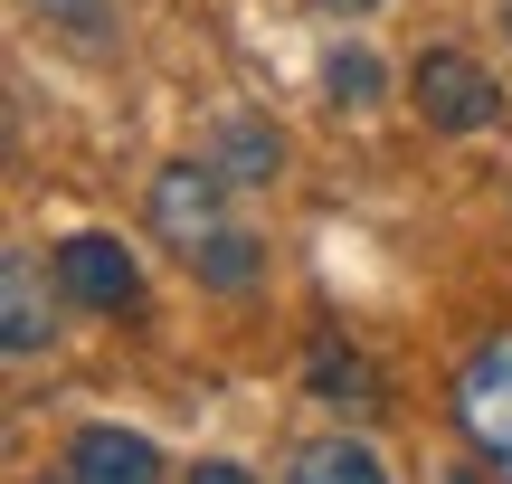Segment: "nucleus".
I'll list each match as a JSON object with an SVG mask.
<instances>
[{
  "label": "nucleus",
  "instance_id": "1",
  "mask_svg": "<svg viewBox=\"0 0 512 484\" xmlns=\"http://www.w3.org/2000/svg\"><path fill=\"white\" fill-rule=\"evenodd\" d=\"M408 105L427 114V133H484L503 114V86L484 57L465 48H418V67H408Z\"/></svg>",
  "mask_w": 512,
  "mask_h": 484
},
{
  "label": "nucleus",
  "instance_id": "2",
  "mask_svg": "<svg viewBox=\"0 0 512 484\" xmlns=\"http://www.w3.org/2000/svg\"><path fill=\"white\" fill-rule=\"evenodd\" d=\"M456 428H465V447L512 484V333H494V342L465 352V371H456Z\"/></svg>",
  "mask_w": 512,
  "mask_h": 484
},
{
  "label": "nucleus",
  "instance_id": "3",
  "mask_svg": "<svg viewBox=\"0 0 512 484\" xmlns=\"http://www.w3.org/2000/svg\"><path fill=\"white\" fill-rule=\"evenodd\" d=\"M219 228H238V219H228V171L219 162H171L162 181H152V238L181 247V266L200 257Z\"/></svg>",
  "mask_w": 512,
  "mask_h": 484
},
{
  "label": "nucleus",
  "instance_id": "4",
  "mask_svg": "<svg viewBox=\"0 0 512 484\" xmlns=\"http://www.w3.org/2000/svg\"><path fill=\"white\" fill-rule=\"evenodd\" d=\"M57 295L86 304V314H133V304H143V266H133L124 238H105V228H76V238L57 247Z\"/></svg>",
  "mask_w": 512,
  "mask_h": 484
},
{
  "label": "nucleus",
  "instance_id": "5",
  "mask_svg": "<svg viewBox=\"0 0 512 484\" xmlns=\"http://www.w3.org/2000/svg\"><path fill=\"white\" fill-rule=\"evenodd\" d=\"M67 475L76 484H162V447L152 437H133V428H76L67 437Z\"/></svg>",
  "mask_w": 512,
  "mask_h": 484
},
{
  "label": "nucleus",
  "instance_id": "6",
  "mask_svg": "<svg viewBox=\"0 0 512 484\" xmlns=\"http://www.w3.org/2000/svg\"><path fill=\"white\" fill-rule=\"evenodd\" d=\"M304 390L323 399V409H342V418H370V409H380V371H370V361L351 352L342 333H313V352H304Z\"/></svg>",
  "mask_w": 512,
  "mask_h": 484
},
{
  "label": "nucleus",
  "instance_id": "7",
  "mask_svg": "<svg viewBox=\"0 0 512 484\" xmlns=\"http://www.w3.org/2000/svg\"><path fill=\"white\" fill-rule=\"evenodd\" d=\"M48 295H38V266H29V247H10L0 257V352L10 361H29V352H48Z\"/></svg>",
  "mask_w": 512,
  "mask_h": 484
},
{
  "label": "nucleus",
  "instance_id": "8",
  "mask_svg": "<svg viewBox=\"0 0 512 484\" xmlns=\"http://www.w3.org/2000/svg\"><path fill=\"white\" fill-rule=\"evenodd\" d=\"M285 484H389L380 447H361V437H313V447H294V475Z\"/></svg>",
  "mask_w": 512,
  "mask_h": 484
},
{
  "label": "nucleus",
  "instance_id": "9",
  "mask_svg": "<svg viewBox=\"0 0 512 484\" xmlns=\"http://www.w3.org/2000/svg\"><path fill=\"white\" fill-rule=\"evenodd\" d=\"M190 276L219 285V295H247V285H256V238H247V228H219V238L190 257Z\"/></svg>",
  "mask_w": 512,
  "mask_h": 484
},
{
  "label": "nucleus",
  "instance_id": "10",
  "mask_svg": "<svg viewBox=\"0 0 512 484\" xmlns=\"http://www.w3.org/2000/svg\"><path fill=\"white\" fill-rule=\"evenodd\" d=\"M275 162H285V143H275L266 124H228L219 133V171L228 181H275Z\"/></svg>",
  "mask_w": 512,
  "mask_h": 484
},
{
  "label": "nucleus",
  "instance_id": "11",
  "mask_svg": "<svg viewBox=\"0 0 512 484\" xmlns=\"http://www.w3.org/2000/svg\"><path fill=\"white\" fill-rule=\"evenodd\" d=\"M323 86H332V105H370V95H380V57L370 48H332Z\"/></svg>",
  "mask_w": 512,
  "mask_h": 484
},
{
  "label": "nucleus",
  "instance_id": "12",
  "mask_svg": "<svg viewBox=\"0 0 512 484\" xmlns=\"http://www.w3.org/2000/svg\"><path fill=\"white\" fill-rule=\"evenodd\" d=\"M38 10H57L67 29H86V38H95V19H105V0H38Z\"/></svg>",
  "mask_w": 512,
  "mask_h": 484
},
{
  "label": "nucleus",
  "instance_id": "13",
  "mask_svg": "<svg viewBox=\"0 0 512 484\" xmlns=\"http://www.w3.org/2000/svg\"><path fill=\"white\" fill-rule=\"evenodd\" d=\"M190 484H256V475H247V466H200Z\"/></svg>",
  "mask_w": 512,
  "mask_h": 484
},
{
  "label": "nucleus",
  "instance_id": "14",
  "mask_svg": "<svg viewBox=\"0 0 512 484\" xmlns=\"http://www.w3.org/2000/svg\"><path fill=\"white\" fill-rule=\"evenodd\" d=\"M446 484H494V466H484V456H475V466H456V475H446Z\"/></svg>",
  "mask_w": 512,
  "mask_h": 484
},
{
  "label": "nucleus",
  "instance_id": "15",
  "mask_svg": "<svg viewBox=\"0 0 512 484\" xmlns=\"http://www.w3.org/2000/svg\"><path fill=\"white\" fill-rule=\"evenodd\" d=\"M323 10H342V19H361V10H380V0H323Z\"/></svg>",
  "mask_w": 512,
  "mask_h": 484
},
{
  "label": "nucleus",
  "instance_id": "16",
  "mask_svg": "<svg viewBox=\"0 0 512 484\" xmlns=\"http://www.w3.org/2000/svg\"><path fill=\"white\" fill-rule=\"evenodd\" d=\"M29 484H76V475H67V466H57V475H29Z\"/></svg>",
  "mask_w": 512,
  "mask_h": 484
},
{
  "label": "nucleus",
  "instance_id": "17",
  "mask_svg": "<svg viewBox=\"0 0 512 484\" xmlns=\"http://www.w3.org/2000/svg\"><path fill=\"white\" fill-rule=\"evenodd\" d=\"M503 38H512V0H503Z\"/></svg>",
  "mask_w": 512,
  "mask_h": 484
}]
</instances>
